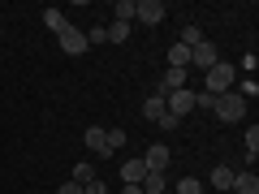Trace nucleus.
I'll list each match as a JSON object with an SVG mask.
<instances>
[{"mask_svg":"<svg viewBox=\"0 0 259 194\" xmlns=\"http://www.w3.org/2000/svg\"><path fill=\"white\" fill-rule=\"evenodd\" d=\"M233 82H238V65H229V61H216L203 74V91L207 95H229Z\"/></svg>","mask_w":259,"mask_h":194,"instance_id":"f257e3e1","label":"nucleus"},{"mask_svg":"<svg viewBox=\"0 0 259 194\" xmlns=\"http://www.w3.org/2000/svg\"><path fill=\"white\" fill-rule=\"evenodd\" d=\"M212 112L225 121V125H233V121H242V117H246V100H242L238 91H229V95H216Z\"/></svg>","mask_w":259,"mask_h":194,"instance_id":"f03ea898","label":"nucleus"},{"mask_svg":"<svg viewBox=\"0 0 259 194\" xmlns=\"http://www.w3.org/2000/svg\"><path fill=\"white\" fill-rule=\"evenodd\" d=\"M134 18H139L143 26H160V22L168 18V5L164 0H134Z\"/></svg>","mask_w":259,"mask_h":194,"instance_id":"7ed1b4c3","label":"nucleus"},{"mask_svg":"<svg viewBox=\"0 0 259 194\" xmlns=\"http://www.w3.org/2000/svg\"><path fill=\"white\" fill-rule=\"evenodd\" d=\"M190 108H194V91H190V86H182V91H168V95H164V112H168V117L182 121Z\"/></svg>","mask_w":259,"mask_h":194,"instance_id":"20e7f679","label":"nucleus"},{"mask_svg":"<svg viewBox=\"0 0 259 194\" xmlns=\"http://www.w3.org/2000/svg\"><path fill=\"white\" fill-rule=\"evenodd\" d=\"M56 43H61V52H69V56H82V52H87V30H78V26H65L61 35H56Z\"/></svg>","mask_w":259,"mask_h":194,"instance_id":"39448f33","label":"nucleus"},{"mask_svg":"<svg viewBox=\"0 0 259 194\" xmlns=\"http://www.w3.org/2000/svg\"><path fill=\"white\" fill-rule=\"evenodd\" d=\"M168 160H173V151H168V142H151L147 156H143V164H147V173H164Z\"/></svg>","mask_w":259,"mask_h":194,"instance_id":"423d86ee","label":"nucleus"},{"mask_svg":"<svg viewBox=\"0 0 259 194\" xmlns=\"http://www.w3.org/2000/svg\"><path fill=\"white\" fill-rule=\"evenodd\" d=\"M216 61H221V56H216V43H207V39H203V43H199V47H190V65H199L203 74H207V69H212Z\"/></svg>","mask_w":259,"mask_h":194,"instance_id":"0eeeda50","label":"nucleus"},{"mask_svg":"<svg viewBox=\"0 0 259 194\" xmlns=\"http://www.w3.org/2000/svg\"><path fill=\"white\" fill-rule=\"evenodd\" d=\"M82 142H87V151H91V156H100V160H108V138H104V129L100 125H91L82 134Z\"/></svg>","mask_w":259,"mask_h":194,"instance_id":"6e6552de","label":"nucleus"},{"mask_svg":"<svg viewBox=\"0 0 259 194\" xmlns=\"http://www.w3.org/2000/svg\"><path fill=\"white\" fill-rule=\"evenodd\" d=\"M233 194H259V177H255V168H246V173H233Z\"/></svg>","mask_w":259,"mask_h":194,"instance_id":"1a4fd4ad","label":"nucleus"},{"mask_svg":"<svg viewBox=\"0 0 259 194\" xmlns=\"http://www.w3.org/2000/svg\"><path fill=\"white\" fill-rule=\"evenodd\" d=\"M143 177H147V164H143V160H125V164H121V181L125 185H139Z\"/></svg>","mask_w":259,"mask_h":194,"instance_id":"9d476101","label":"nucleus"},{"mask_svg":"<svg viewBox=\"0 0 259 194\" xmlns=\"http://www.w3.org/2000/svg\"><path fill=\"white\" fill-rule=\"evenodd\" d=\"M139 190H143V194H164V190H168V177H164V173H147V177L139 181Z\"/></svg>","mask_w":259,"mask_h":194,"instance_id":"9b49d317","label":"nucleus"},{"mask_svg":"<svg viewBox=\"0 0 259 194\" xmlns=\"http://www.w3.org/2000/svg\"><path fill=\"white\" fill-rule=\"evenodd\" d=\"M233 173H238V168L216 164V168H212V185H216V190H233Z\"/></svg>","mask_w":259,"mask_h":194,"instance_id":"f8f14e48","label":"nucleus"},{"mask_svg":"<svg viewBox=\"0 0 259 194\" xmlns=\"http://www.w3.org/2000/svg\"><path fill=\"white\" fill-rule=\"evenodd\" d=\"M186 65H190V47L173 43V47H168V69H186Z\"/></svg>","mask_w":259,"mask_h":194,"instance_id":"ddd939ff","label":"nucleus"},{"mask_svg":"<svg viewBox=\"0 0 259 194\" xmlns=\"http://www.w3.org/2000/svg\"><path fill=\"white\" fill-rule=\"evenodd\" d=\"M143 117H147V121H160V117H164V95L151 91V95H147V104H143Z\"/></svg>","mask_w":259,"mask_h":194,"instance_id":"4468645a","label":"nucleus"},{"mask_svg":"<svg viewBox=\"0 0 259 194\" xmlns=\"http://www.w3.org/2000/svg\"><path fill=\"white\" fill-rule=\"evenodd\" d=\"M104 39H108V43H125L130 39V22H108V26H104Z\"/></svg>","mask_w":259,"mask_h":194,"instance_id":"2eb2a0df","label":"nucleus"},{"mask_svg":"<svg viewBox=\"0 0 259 194\" xmlns=\"http://www.w3.org/2000/svg\"><path fill=\"white\" fill-rule=\"evenodd\" d=\"M69 181H78V185L95 181V164H91V160H78V164H74V173H69Z\"/></svg>","mask_w":259,"mask_h":194,"instance_id":"dca6fc26","label":"nucleus"},{"mask_svg":"<svg viewBox=\"0 0 259 194\" xmlns=\"http://www.w3.org/2000/svg\"><path fill=\"white\" fill-rule=\"evenodd\" d=\"M44 26H48V30H56V35H61V30L69 26V18H65L61 9H44Z\"/></svg>","mask_w":259,"mask_h":194,"instance_id":"f3484780","label":"nucleus"},{"mask_svg":"<svg viewBox=\"0 0 259 194\" xmlns=\"http://www.w3.org/2000/svg\"><path fill=\"white\" fill-rule=\"evenodd\" d=\"M255 160H259V125H250L246 129V164L255 168Z\"/></svg>","mask_w":259,"mask_h":194,"instance_id":"a211bd4d","label":"nucleus"},{"mask_svg":"<svg viewBox=\"0 0 259 194\" xmlns=\"http://www.w3.org/2000/svg\"><path fill=\"white\" fill-rule=\"evenodd\" d=\"M112 22H134V0H117L112 5Z\"/></svg>","mask_w":259,"mask_h":194,"instance_id":"6ab92c4d","label":"nucleus"},{"mask_svg":"<svg viewBox=\"0 0 259 194\" xmlns=\"http://www.w3.org/2000/svg\"><path fill=\"white\" fill-rule=\"evenodd\" d=\"M104 138H108V156H112V151H121V147H125V129H121V125H112V129H104Z\"/></svg>","mask_w":259,"mask_h":194,"instance_id":"aec40b11","label":"nucleus"},{"mask_svg":"<svg viewBox=\"0 0 259 194\" xmlns=\"http://www.w3.org/2000/svg\"><path fill=\"white\" fill-rule=\"evenodd\" d=\"M177 43H186V47H199V43H203V30H199V26L190 22V26H182V39H177Z\"/></svg>","mask_w":259,"mask_h":194,"instance_id":"412c9836","label":"nucleus"},{"mask_svg":"<svg viewBox=\"0 0 259 194\" xmlns=\"http://www.w3.org/2000/svg\"><path fill=\"white\" fill-rule=\"evenodd\" d=\"M177 185V194H203V181L199 177H182V181H173Z\"/></svg>","mask_w":259,"mask_h":194,"instance_id":"4be33fe9","label":"nucleus"},{"mask_svg":"<svg viewBox=\"0 0 259 194\" xmlns=\"http://www.w3.org/2000/svg\"><path fill=\"white\" fill-rule=\"evenodd\" d=\"M91 43H108V39H104V26H91V30H87V47H91Z\"/></svg>","mask_w":259,"mask_h":194,"instance_id":"5701e85b","label":"nucleus"},{"mask_svg":"<svg viewBox=\"0 0 259 194\" xmlns=\"http://www.w3.org/2000/svg\"><path fill=\"white\" fill-rule=\"evenodd\" d=\"M156 125H160V129H164V134H173V129H177V125H182V121H177V117H168V112H164V117H160V121H156Z\"/></svg>","mask_w":259,"mask_h":194,"instance_id":"b1692460","label":"nucleus"},{"mask_svg":"<svg viewBox=\"0 0 259 194\" xmlns=\"http://www.w3.org/2000/svg\"><path fill=\"white\" fill-rule=\"evenodd\" d=\"M82 194H108V185H104L100 177H95V181H87V185H82Z\"/></svg>","mask_w":259,"mask_h":194,"instance_id":"393cba45","label":"nucleus"},{"mask_svg":"<svg viewBox=\"0 0 259 194\" xmlns=\"http://www.w3.org/2000/svg\"><path fill=\"white\" fill-rule=\"evenodd\" d=\"M56 194H82V185H78V181H65V185H61Z\"/></svg>","mask_w":259,"mask_h":194,"instance_id":"a878e982","label":"nucleus"},{"mask_svg":"<svg viewBox=\"0 0 259 194\" xmlns=\"http://www.w3.org/2000/svg\"><path fill=\"white\" fill-rule=\"evenodd\" d=\"M121 194H143V190H139V185H125V190H121Z\"/></svg>","mask_w":259,"mask_h":194,"instance_id":"bb28decb","label":"nucleus"}]
</instances>
